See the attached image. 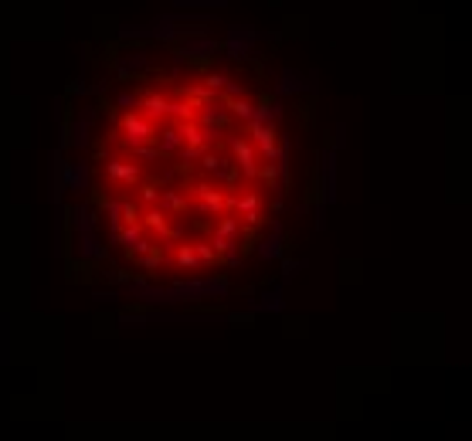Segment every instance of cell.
<instances>
[{"instance_id": "1", "label": "cell", "mask_w": 472, "mask_h": 441, "mask_svg": "<svg viewBox=\"0 0 472 441\" xmlns=\"http://www.w3.org/2000/svg\"><path fill=\"white\" fill-rule=\"evenodd\" d=\"M65 279L153 306L255 299L323 204L319 95L283 34L218 21L99 31L58 95Z\"/></svg>"}]
</instances>
